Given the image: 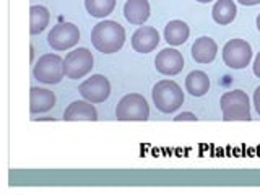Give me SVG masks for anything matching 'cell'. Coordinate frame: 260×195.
I'll use <instances>...</instances> for the list:
<instances>
[{
  "label": "cell",
  "mask_w": 260,
  "mask_h": 195,
  "mask_svg": "<svg viewBox=\"0 0 260 195\" xmlns=\"http://www.w3.org/2000/svg\"><path fill=\"white\" fill-rule=\"evenodd\" d=\"M49 21H51V13L43 5H32L29 8V31L31 35H39L43 32Z\"/></svg>",
  "instance_id": "cell-19"
},
{
  "label": "cell",
  "mask_w": 260,
  "mask_h": 195,
  "mask_svg": "<svg viewBox=\"0 0 260 195\" xmlns=\"http://www.w3.org/2000/svg\"><path fill=\"white\" fill-rule=\"evenodd\" d=\"M158 44H159V32L156 31V28L142 26L132 36V47L140 54H148L154 51Z\"/></svg>",
  "instance_id": "cell-11"
},
{
  "label": "cell",
  "mask_w": 260,
  "mask_h": 195,
  "mask_svg": "<svg viewBox=\"0 0 260 195\" xmlns=\"http://www.w3.org/2000/svg\"><path fill=\"white\" fill-rule=\"evenodd\" d=\"M241 5H246V7H252V5H258L260 0H238Z\"/></svg>",
  "instance_id": "cell-24"
},
{
  "label": "cell",
  "mask_w": 260,
  "mask_h": 195,
  "mask_svg": "<svg viewBox=\"0 0 260 195\" xmlns=\"http://www.w3.org/2000/svg\"><path fill=\"white\" fill-rule=\"evenodd\" d=\"M124 16L132 24H143L150 18L148 0H127L124 5Z\"/></svg>",
  "instance_id": "cell-14"
},
{
  "label": "cell",
  "mask_w": 260,
  "mask_h": 195,
  "mask_svg": "<svg viewBox=\"0 0 260 195\" xmlns=\"http://www.w3.org/2000/svg\"><path fill=\"white\" fill-rule=\"evenodd\" d=\"M117 120H146L150 117V106L138 93L124 96L116 108Z\"/></svg>",
  "instance_id": "cell-6"
},
{
  "label": "cell",
  "mask_w": 260,
  "mask_h": 195,
  "mask_svg": "<svg viewBox=\"0 0 260 195\" xmlns=\"http://www.w3.org/2000/svg\"><path fill=\"white\" fill-rule=\"evenodd\" d=\"M252 59V47L244 39H231L223 47V60L230 69H246Z\"/></svg>",
  "instance_id": "cell-7"
},
{
  "label": "cell",
  "mask_w": 260,
  "mask_h": 195,
  "mask_svg": "<svg viewBox=\"0 0 260 195\" xmlns=\"http://www.w3.org/2000/svg\"><path fill=\"white\" fill-rule=\"evenodd\" d=\"M254 73H255V77L260 78V52L257 54L255 60H254Z\"/></svg>",
  "instance_id": "cell-23"
},
{
  "label": "cell",
  "mask_w": 260,
  "mask_h": 195,
  "mask_svg": "<svg viewBox=\"0 0 260 195\" xmlns=\"http://www.w3.org/2000/svg\"><path fill=\"white\" fill-rule=\"evenodd\" d=\"M32 75L46 85H55L63 78V59L57 54H44L35 63Z\"/></svg>",
  "instance_id": "cell-4"
},
{
  "label": "cell",
  "mask_w": 260,
  "mask_h": 195,
  "mask_svg": "<svg viewBox=\"0 0 260 195\" xmlns=\"http://www.w3.org/2000/svg\"><path fill=\"white\" fill-rule=\"evenodd\" d=\"M254 106H255V109H257L258 116H260V86L254 91Z\"/></svg>",
  "instance_id": "cell-22"
},
{
  "label": "cell",
  "mask_w": 260,
  "mask_h": 195,
  "mask_svg": "<svg viewBox=\"0 0 260 195\" xmlns=\"http://www.w3.org/2000/svg\"><path fill=\"white\" fill-rule=\"evenodd\" d=\"M153 103L158 111L171 114L177 111L184 103V91L176 81L173 80H161L153 86Z\"/></svg>",
  "instance_id": "cell-2"
},
{
  "label": "cell",
  "mask_w": 260,
  "mask_h": 195,
  "mask_svg": "<svg viewBox=\"0 0 260 195\" xmlns=\"http://www.w3.org/2000/svg\"><path fill=\"white\" fill-rule=\"evenodd\" d=\"M211 15H213V20L218 24L224 26V24H230L234 21L236 15H238V8H236L234 0H218L213 5Z\"/></svg>",
  "instance_id": "cell-18"
},
{
  "label": "cell",
  "mask_w": 260,
  "mask_h": 195,
  "mask_svg": "<svg viewBox=\"0 0 260 195\" xmlns=\"http://www.w3.org/2000/svg\"><path fill=\"white\" fill-rule=\"evenodd\" d=\"M197 2H200V4H210V2H213V0H197Z\"/></svg>",
  "instance_id": "cell-25"
},
{
  "label": "cell",
  "mask_w": 260,
  "mask_h": 195,
  "mask_svg": "<svg viewBox=\"0 0 260 195\" xmlns=\"http://www.w3.org/2000/svg\"><path fill=\"white\" fill-rule=\"evenodd\" d=\"M219 106L223 111V119L230 120H250V101L247 93L242 89L228 91L219 100Z\"/></svg>",
  "instance_id": "cell-3"
},
{
  "label": "cell",
  "mask_w": 260,
  "mask_h": 195,
  "mask_svg": "<svg viewBox=\"0 0 260 195\" xmlns=\"http://www.w3.org/2000/svg\"><path fill=\"white\" fill-rule=\"evenodd\" d=\"M78 91L89 103H93V104L104 103L111 94V83H109V80L103 75H93L91 78L85 80L83 83L80 85Z\"/></svg>",
  "instance_id": "cell-9"
},
{
  "label": "cell",
  "mask_w": 260,
  "mask_h": 195,
  "mask_svg": "<svg viewBox=\"0 0 260 195\" xmlns=\"http://www.w3.org/2000/svg\"><path fill=\"white\" fill-rule=\"evenodd\" d=\"M156 70L162 75L174 77L177 73H181L184 69V57L177 49H162L158 52L156 59H154Z\"/></svg>",
  "instance_id": "cell-10"
},
{
  "label": "cell",
  "mask_w": 260,
  "mask_h": 195,
  "mask_svg": "<svg viewBox=\"0 0 260 195\" xmlns=\"http://www.w3.org/2000/svg\"><path fill=\"white\" fill-rule=\"evenodd\" d=\"M78 41H80V31L78 26H75L73 23L55 24L47 36V43L54 51H67V49L77 46Z\"/></svg>",
  "instance_id": "cell-8"
},
{
  "label": "cell",
  "mask_w": 260,
  "mask_h": 195,
  "mask_svg": "<svg viewBox=\"0 0 260 195\" xmlns=\"http://www.w3.org/2000/svg\"><path fill=\"white\" fill-rule=\"evenodd\" d=\"M218 52V46L211 38H199L192 46V57L199 63H210L215 60Z\"/></svg>",
  "instance_id": "cell-13"
},
{
  "label": "cell",
  "mask_w": 260,
  "mask_h": 195,
  "mask_svg": "<svg viewBox=\"0 0 260 195\" xmlns=\"http://www.w3.org/2000/svg\"><path fill=\"white\" fill-rule=\"evenodd\" d=\"M98 112L93 103L73 101L63 112V120H96Z\"/></svg>",
  "instance_id": "cell-15"
},
{
  "label": "cell",
  "mask_w": 260,
  "mask_h": 195,
  "mask_svg": "<svg viewBox=\"0 0 260 195\" xmlns=\"http://www.w3.org/2000/svg\"><path fill=\"white\" fill-rule=\"evenodd\" d=\"M86 12L94 18H104L114 12L116 0H85Z\"/></svg>",
  "instance_id": "cell-20"
},
{
  "label": "cell",
  "mask_w": 260,
  "mask_h": 195,
  "mask_svg": "<svg viewBox=\"0 0 260 195\" xmlns=\"http://www.w3.org/2000/svg\"><path fill=\"white\" fill-rule=\"evenodd\" d=\"M185 89L189 91L192 96H203L208 93L210 89V78L205 72L195 70L190 72L185 78Z\"/></svg>",
  "instance_id": "cell-17"
},
{
  "label": "cell",
  "mask_w": 260,
  "mask_h": 195,
  "mask_svg": "<svg viewBox=\"0 0 260 195\" xmlns=\"http://www.w3.org/2000/svg\"><path fill=\"white\" fill-rule=\"evenodd\" d=\"M55 106V94L46 88H31L29 91V109L32 114L47 112Z\"/></svg>",
  "instance_id": "cell-12"
},
{
  "label": "cell",
  "mask_w": 260,
  "mask_h": 195,
  "mask_svg": "<svg viewBox=\"0 0 260 195\" xmlns=\"http://www.w3.org/2000/svg\"><path fill=\"white\" fill-rule=\"evenodd\" d=\"M174 120L176 122H181V120H197V116L192 114V112H181L179 116L174 117Z\"/></svg>",
  "instance_id": "cell-21"
},
{
  "label": "cell",
  "mask_w": 260,
  "mask_h": 195,
  "mask_svg": "<svg viewBox=\"0 0 260 195\" xmlns=\"http://www.w3.org/2000/svg\"><path fill=\"white\" fill-rule=\"evenodd\" d=\"M125 41V29L117 21L104 20L91 31V43L103 54H114L122 49Z\"/></svg>",
  "instance_id": "cell-1"
},
{
  "label": "cell",
  "mask_w": 260,
  "mask_h": 195,
  "mask_svg": "<svg viewBox=\"0 0 260 195\" xmlns=\"http://www.w3.org/2000/svg\"><path fill=\"white\" fill-rule=\"evenodd\" d=\"M257 28H258V31H260V13H258V16H257Z\"/></svg>",
  "instance_id": "cell-26"
},
{
  "label": "cell",
  "mask_w": 260,
  "mask_h": 195,
  "mask_svg": "<svg viewBox=\"0 0 260 195\" xmlns=\"http://www.w3.org/2000/svg\"><path fill=\"white\" fill-rule=\"evenodd\" d=\"M190 29L181 20H173L165 26V39L171 46H181L189 39Z\"/></svg>",
  "instance_id": "cell-16"
},
{
  "label": "cell",
  "mask_w": 260,
  "mask_h": 195,
  "mask_svg": "<svg viewBox=\"0 0 260 195\" xmlns=\"http://www.w3.org/2000/svg\"><path fill=\"white\" fill-rule=\"evenodd\" d=\"M94 57L91 51L86 47H78L75 51L69 52L63 59V73L67 78L78 80L88 75L94 67Z\"/></svg>",
  "instance_id": "cell-5"
}]
</instances>
